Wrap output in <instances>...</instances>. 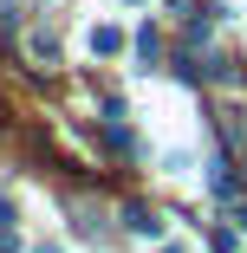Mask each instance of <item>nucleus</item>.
Segmentation results:
<instances>
[{
  "label": "nucleus",
  "mask_w": 247,
  "mask_h": 253,
  "mask_svg": "<svg viewBox=\"0 0 247 253\" xmlns=\"http://www.w3.org/2000/svg\"><path fill=\"white\" fill-rule=\"evenodd\" d=\"M124 227H130V234H163V221L143 208V201H130V208H124Z\"/></svg>",
  "instance_id": "1"
},
{
  "label": "nucleus",
  "mask_w": 247,
  "mask_h": 253,
  "mask_svg": "<svg viewBox=\"0 0 247 253\" xmlns=\"http://www.w3.org/2000/svg\"><path fill=\"white\" fill-rule=\"evenodd\" d=\"M91 52H98V59H117V52H124V33H117V26H98V33H91Z\"/></svg>",
  "instance_id": "2"
},
{
  "label": "nucleus",
  "mask_w": 247,
  "mask_h": 253,
  "mask_svg": "<svg viewBox=\"0 0 247 253\" xmlns=\"http://www.w3.org/2000/svg\"><path fill=\"white\" fill-rule=\"evenodd\" d=\"M0 221H13V201H7V195H0Z\"/></svg>",
  "instance_id": "3"
},
{
  "label": "nucleus",
  "mask_w": 247,
  "mask_h": 253,
  "mask_svg": "<svg viewBox=\"0 0 247 253\" xmlns=\"http://www.w3.org/2000/svg\"><path fill=\"white\" fill-rule=\"evenodd\" d=\"M39 253H59V247H39Z\"/></svg>",
  "instance_id": "4"
},
{
  "label": "nucleus",
  "mask_w": 247,
  "mask_h": 253,
  "mask_svg": "<svg viewBox=\"0 0 247 253\" xmlns=\"http://www.w3.org/2000/svg\"><path fill=\"white\" fill-rule=\"evenodd\" d=\"M163 253H182V247H163Z\"/></svg>",
  "instance_id": "5"
}]
</instances>
